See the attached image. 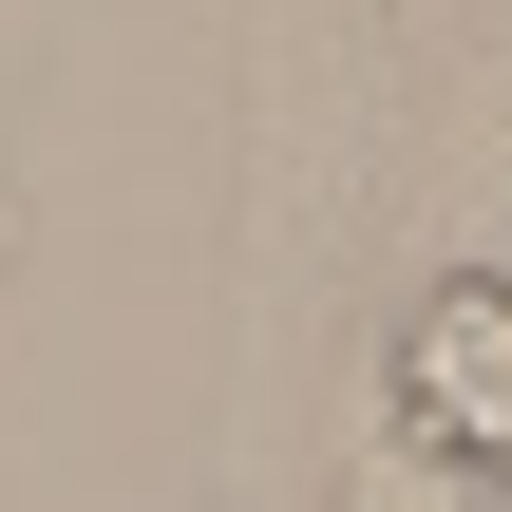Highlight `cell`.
Segmentation results:
<instances>
[{
	"mask_svg": "<svg viewBox=\"0 0 512 512\" xmlns=\"http://www.w3.org/2000/svg\"><path fill=\"white\" fill-rule=\"evenodd\" d=\"M380 418L437 475H512V266H418L380 323Z\"/></svg>",
	"mask_w": 512,
	"mask_h": 512,
	"instance_id": "6da1fadb",
	"label": "cell"
}]
</instances>
